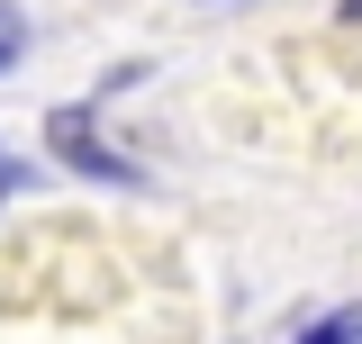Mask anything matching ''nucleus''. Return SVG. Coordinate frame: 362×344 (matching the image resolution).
I'll list each match as a JSON object with an SVG mask.
<instances>
[{
    "label": "nucleus",
    "mask_w": 362,
    "mask_h": 344,
    "mask_svg": "<svg viewBox=\"0 0 362 344\" xmlns=\"http://www.w3.org/2000/svg\"><path fill=\"white\" fill-rule=\"evenodd\" d=\"M0 190H9V181H0Z\"/></svg>",
    "instance_id": "4"
},
{
    "label": "nucleus",
    "mask_w": 362,
    "mask_h": 344,
    "mask_svg": "<svg viewBox=\"0 0 362 344\" xmlns=\"http://www.w3.org/2000/svg\"><path fill=\"white\" fill-rule=\"evenodd\" d=\"M0 64H18V9L0 0Z\"/></svg>",
    "instance_id": "3"
},
{
    "label": "nucleus",
    "mask_w": 362,
    "mask_h": 344,
    "mask_svg": "<svg viewBox=\"0 0 362 344\" xmlns=\"http://www.w3.org/2000/svg\"><path fill=\"white\" fill-rule=\"evenodd\" d=\"M45 145H54L64 164H82L90 181H136V164H127V154H109V145H100L90 109H54V118H45Z\"/></svg>",
    "instance_id": "1"
},
{
    "label": "nucleus",
    "mask_w": 362,
    "mask_h": 344,
    "mask_svg": "<svg viewBox=\"0 0 362 344\" xmlns=\"http://www.w3.org/2000/svg\"><path fill=\"white\" fill-rule=\"evenodd\" d=\"M299 344H354V317H326V326H308Z\"/></svg>",
    "instance_id": "2"
}]
</instances>
